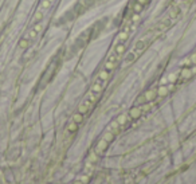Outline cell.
<instances>
[{
  "mask_svg": "<svg viewBox=\"0 0 196 184\" xmlns=\"http://www.w3.org/2000/svg\"><path fill=\"white\" fill-rule=\"evenodd\" d=\"M181 65H184L185 67H189V66H195V65H196V52H195V54H191L189 57L187 58V59L183 61Z\"/></svg>",
  "mask_w": 196,
  "mask_h": 184,
  "instance_id": "5b68a950",
  "label": "cell"
},
{
  "mask_svg": "<svg viewBox=\"0 0 196 184\" xmlns=\"http://www.w3.org/2000/svg\"><path fill=\"white\" fill-rule=\"evenodd\" d=\"M120 59H121V55H118V54H115L114 51H112V54L107 57V61H106V63H105V69L109 71L114 70V69L117 67V65L120 63Z\"/></svg>",
  "mask_w": 196,
  "mask_h": 184,
  "instance_id": "277c9868",
  "label": "cell"
},
{
  "mask_svg": "<svg viewBox=\"0 0 196 184\" xmlns=\"http://www.w3.org/2000/svg\"><path fill=\"white\" fill-rule=\"evenodd\" d=\"M89 179H90V175H85V176H82L81 179H78L77 181H74L72 184H86L89 181Z\"/></svg>",
  "mask_w": 196,
  "mask_h": 184,
  "instance_id": "8fae6325",
  "label": "cell"
},
{
  "mask_svg": "<svg viewBox=\"0 0 196 184\" xmlns=\"http://www.w3.org/2000/svg\"><path fill=\"white\" fill-rule=\"evenodd\" d=\"M125 46H126V43H115V47L113 51L118 55H122L124 51H125Z\"/></svg>",
  "mask_w": 196,
  "mask_h": 184,
  "instance_id": "52a82bcc",
  "label": "cell"
},
{
  "mask_svg": "<svg viewBox=\"0 0 196 184\" xmlns=\"http://www.w3.org/2000/svg\"><path fill=\"white\" fill-rule=\"evenodd\" d=\"M150 108H152V102L144 103V105H137V106H134V108L130 109V112H129V117H130L132 120H136V118H138V117H141L145 112L149 110Z\"/></svg>",
  "mask_w": 196,
  "mask_h": 184,
  "instance_id": "7a4b0ae2",
  "label": "cell"
},
{
  "mask_svg": "<svg viewBox=\"0 0 196 184\" xmlns=\"http://www.w3.org/2000/svg\"><path fill=\"white\" fill-rule=\"evenodd\" d=\"M157 97V89H152V90H148V92H145L144 94L141 95V97L137 98L136 102L137 103H141V105H144V103H148V102H152L155 98Z\"/></svg>",
  "mask_w": 196,
  "mask_h": 184,
  "instance_id": "3957f363",
  "label": "cell"
},
{
  "mask_svg": "<svg viewBox=\"0 0 196 184\" xmlns=\"http://www.w3.org/2000/svg\"><path fill=\"white\" fill-rule=\"evenodd\" d=\"M120 130H121V125H120V122L115 120V121H113L112 124H110V126L107 128V130L105 132V134L102 136V138L98 141V144H97V146H95V154L97 156L102 154L105 151H106V148L109 146V144L114 140V137L120 133Z\"/></svg>",
  "mask_w": 196,
  "mask_h": 184,
  "instance_id": "6da1fadb",
  "label": "cell"
},
{
  "mask_svg": "<svg viewBox=\"0 0 196 184\" xmlns=\"http://www.w3.org/2000/svg\"><path fill=\"white\" fill-rule=\"evenodd\" d=\"M82 120H83V114L79 113V112H78V113H75L74 117H72V121L77 122V124H81V122H82Z\"/></svg>",
  "mask_w": 196,
  "mask_h": 184,
  "instance_id": "7c38bea8",
  "label": "cell"
},
{
  "mask_svg": "<svg viewBox=\"0 0 196 184\" xmlns=\"http://www.w3.org/2000/svg\"><path fill=\"white\" fill-rule=\"evenodd\" d=\"M173 87V84L171 86H166V85H161L160 87L157 89V95H166L169 93V90Z\"/></svg>",
  "mask_w": 196,
  "mask_h": 184,
  "instance_id": "8992f818",
  "label": "cell"
},
{
  "mask_svg": "<svg viewBox=\"0 0 196 184\" xmlns=\"http://www.w3.org/2000/svg\"><path fill=\"white\" fill-rule=\"evenodd\" d=\"M78 129V124H77V122H74V121H72V122H70V124H69V126H67V130H69V132H75V130H77Z\"/></svg>",
  "mask_w": 196,
  "mask_h": 184,
  "instance_id": "4fadbf2b",
  "label": "cell"
},
{
  "mask_svg": "<svg viewBox=\"0 0 196 184\" xmlns=\"http://www.w3.org/2000/svg\"><path fill=\"white\" fill-rule=\"evenodd\" d=\"M43 18H44V14H43L42 10L36 11V12H35V15H34V23H40Z\"/></svg>",
  "mask_w": 196,
  "mask_h": 184,
  "instance_id": "9c48e42d",
  "label": "cell"
},
{
  "mask_svg": "<svg viewBox=\"0 0 196 184\" xmlns=\"http://www.w3.org/2000/svg\"><path fill=\"white\" fill-rule=\"evenodd\" d=\"M30 43H31V41H30V39H27L26 36H23V38L20 39V42H19V47H20V49H23V50H26L27 47L30 46Z\"/></svg>",
  "mask_w": 196,
  "mask_h": 184,
  "instance_id": "ba28073f",
  "label": "cell"
},
{
  "mask_svg": "<svg viewBox=\"0 0 196 184\" xmlns=\"http://www.w3.org/2000/svg\"><path fill=\"white\" fill-rule=\"evenodd\" d=\"M54 0H43L42 1V6H40V10L42 11H46V10H48L51 7V4H53Z\"/></svg>",
  "mask_w": 196,
  "mask_h": 184,
  "instance_id": "30bf717a",
  "label": "cell"
}]
</instances>
